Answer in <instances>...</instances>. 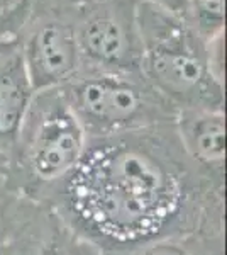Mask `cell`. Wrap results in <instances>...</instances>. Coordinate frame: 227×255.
Segmentation results:
<instances>
[{"label":"cell","mask_w":227,"mask_h":255,"mask_svg":"<svg viewBox=\"0 0 227 255\" xmlns=\"http://www.w3.org/2000/svg\"><path fill=\"white\" fill-rule=\"evenodd\" d=\"M224 191L190 162L175 123H166L86 139L78 163L44 201L102 252H114L224 233Z\"/></svg>","instance_id":"cell-1"},{"label":"cell","mask_w":227,"mask_h":255,"mask_svg":"<svg viewBox=\"0 0 227 255\" xmlns=\"http://www.w3.org/2000/svg\"><path fill=\"white\" fill-rule=\"evenodd\" d=\"M136 22L141 39V73L176 109L224 111L222 72L209 43L187 20L139 0Z\"/></svg>","instance_id":"cell-2"},{"label":"cell","mask_w":227,"mask_h":255,"mask_svg":"<svg viewBox=\"0 0 227 255\" xmlns=\"http://www.w3.org/2000/svg\"><path fill=\"white\" fill-rule=\"evenodd\" d=\"M86 134L60 87L34 92L7 158L0 184L15 196L44 201L78 163Z\"/></svg>","instance_id":"cell-3"},{"label":"cell","mask_w":227,"mask_h":255,"mask_svg":"<svg viewBox=\"0 0 227 255\" xmlns=\"http://www.w3.org/2000/svg\"><path fill=\"white\" fill-rule=\"evenodd\" d=\"M60 89L88 139L175 123L178 113L141 72H80Z\"/></svg>","instance_id":"cell-4"},{"label":"cell","mask_w":227,"mask_h":255,"mask_svg":"<svg viewBox=\"0 0 227 255\" xmlns=\"http://www.w3.org/2000/svg\"><path fill=\"white\" fill-rule=\"evenodd\" d=\"M0 242L7 255H102V250L76 233L51 204L15 196L2 184Z\"/></svg>","instance_id":"cell-5"},{"label":"cell","mask_w":227,"mask_h":255,"mask_svg":"<svg viewBox=\"0 0 227 255\" xmlns=\"http://www.w3.org/2000/svg\"><path fill=\"white\" fill-rule=\"evenodd\" d=\"M139 0H115L93 10L75 31L80 72H141L136 22Z\"/></svg>","instance_id":"cell-6"},{"label":"cell","mask_w":227,"mask_h":255,"mask_svg":"<svg viewBox=\"0 0 227 255\" xmlns=\"http://www.w3.org/2000/svg\"><path fill=\"white\" fill-rule=\"evenodd\" d=\"M20 53L34 92L61 87L81 70L75 29L56 20L38 24Z\"/></svg>","instance_id":"cell-7"},{"label":"cell","mask_w":227,"mask_h":255,"mask_svg":"<svg viewBox=\"0 0 227 255\" xmlns=\"http://www.w3.org/2000/svg\"><path fill=\"white\" fill-rule=\"evenodd\" d=\"M175 128L190 162L214 184L226 186L224 111L180 109Z\"/></svg>","instance_id":"cell-8"},{"label":"cell","mask_w":227,"mask_h":255,"mask_svg":"<svg viewBox=\"0 0 227 255\" xmlns=\"http://www.w3.org/2000/svg\"><path fill=\"white\" fill-rule=\"evenodd\" d=\"M34 90L24 67L20 48L0 53V157L7 158L17 139L20 125Z\"/></svg>","instance_id":"cell-9"},{"label":"cell","mask_w":227,"mask_h":255,"mask_svg":"<svg viewBox=\"0 0 227 255\" xmlns=\"http://www.w3.org/2000/svg\"><path fill=\"white\" fill-rule=\"evenodd\" d=\"M224 242V233H192L102 255H226Z\"/></svg>","instance_id":"cell-10"},{"label":"cell","mask_w":227,"mask_h":255,"mask_svg":"<svg viewBox=\"0 0 227 255\" xmlns=\"http://www.w3.org/2000/svg\"><path fill=\"white\" fill-rule=\"evenodd\" d=\"M224 0H190L188 24L204 41H212L222 32Z\"/></svg>","instance_id":"cell-11"},{"label":"cell","mask_w":227,"mask_h":255,"mask_svg":"<svg viewBox=\"0 0 227 255\" xmlns=\"http://www.w3.org/2000/svg\"><path fill=\"white\" fill-rule=\"evenodd\" d=\"M146 2L156 5L158 9L168 12L181 20L188 22V12H190V0H146Z\"/></svg>","instance_id":"cell-12"},{"label":"cell","mask_w":227,"mask_h":255,"mask_svg":"<svg viewBox=\"0 0 227 255\" xmlns=\"http://www.w3.org/2000/svg\"><path fill=\"white\" fill-rule=\"evenodd\" d=\"M0 255H7L5 249H3V245H2V242H0Z\"/></svg>","instance_id":"cell-13"}]
</instances>
